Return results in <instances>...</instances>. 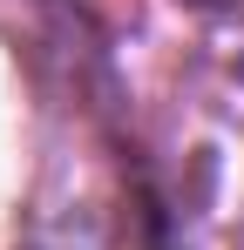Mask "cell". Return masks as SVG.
Returning a JSON list of instances; mask_svg holds the SVG:
<instances>
[{
	"label": "cell",
	"instance_id": "1",
	"mask_svg": "<svg viewBox=\"0 0 244 250\" xmlns=\"http://www.w3.org/2000/svg\"><path fill=\"white\" fill-rule=\"evenodd\" d=\"M14 250H129V230L102 196H68V203L34 209Z\"/></svg>",
	"mask_w": 244,
	"mask_h": 250
},
{
	"label": "cell",
	"instance_id": "2",
	"mask_svg": "<svg viewBox=\"0 0 244 250\" xmlns=\"http://www.w3.org/2000/svg\"><path fill=\"white\" fill-rule=\"evenodd\" d=\"M197 7H244V0H197Z\"/></svg>",
	"mask_w": 244,
	"mask_h": 250
}]
</instances>
